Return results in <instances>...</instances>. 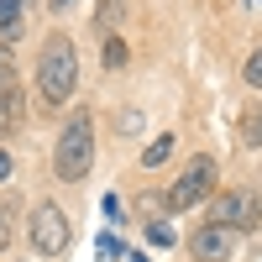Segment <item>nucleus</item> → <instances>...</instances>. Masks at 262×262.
<instances>
[{"mask_svg": "<svg viewBox=\"0 0 262 262\" xmlns=\"http://www.w3.org/2000/svg\"><path fill=\"white\" fill-rule=\"evenodd\" d=\"M74 79H79L74 42H69V37H48L42 63H37V95H42L37 105H42V111H58V105L74 95Z\"/></svg>", "mask_w": 262, "mask_h": 262, "instance_id": "obj_1", "label": "nucleus"}, {"mask_svg": "<svg viewBox=\"0 0 262 262\" xmlns=\"http://www.w3.org/2000/svg\"><path fill=\"white\" fill-rule=\"evenodd\" d=\"M90 163H95V126H90V116H69V126H63V137H58V152H53V168H58V179H84L90 173Z\"/></svg>", "mask_w": 262, "mask_h": 262, "instance_id": "obj_2", "label": "nucleus"}, {"mask_svg": "<svg viewBox=\"0 0 262 262\" xmlns=\"http://www.w3.org/2000/svg\"><path fill=\"white\" fill-rule=\"evenodd\" d=\"M257 221H262L257 194H242V189L215 194V205H210V226H221V231H257Z\"/></svg>", "mask_w": 262, "mask_h": 262, "instance_id": "obj_3", "label": "nucleus"}, {"mask_svg": "<svg viewBox=\"0 0 262 262\" xmlns=\"http://www.w3.org/2000/svg\"><path fill=\"white\" fill-rule=\"evenodd\" d=\"M210 189H215V158H194V163L179 173V184L168 189V210H189V205H200Z\"/></svg>", "mask_w": 262, "mask_h": 262, "instance_id": "obj_4", "label": "nucleus"}, {"mask_svg": "<svg viewBox=\"0 0 262 262\" xmlns=\"http://www.w3.org/2000/svg\"><path fill=\"white\" fill-rule=\"evenodd\" d=\"M27 236H32V247H37L42 257H58L63 247H69V221H63V210H58V205H37Z\"/></svg>", "mask_w": 262, "mask_h": 262, "instance_id": "obj_5", "label": "nucleus"}, {"mask_svg": "<svg viewBox=\"0 0 262 262\" xmlns=\"http://www.w3.org/2000/svg\"><path fill=\"white\" fill-rule=\"evenodd\" d=\"M194 257H200V262H226V252H231V236L221 231V226H205L200 236H194Z\"/></svg>", "mask_w": 262, "mask_h": 262, "instance_id": "obj_6", "label": "nucleus"}, {"mask_svg": "<svg viewBox=\"0 0 262 262\" xmlns=\"http://www.w3.org/2000/svg\"><path fill=\"white\" fill-rule=\"evenodd\" d=\"M16 121H21V95L6 90V95H0V137H6V131H16Z\"/></svg>", "mask_w": 262, "mask_h": 262, "instance_id": "obj_7", "label": "nucleus"}, {"mask_svg": "<svg viewBox=\"0 0 262 262\" xmlns=\"http://www.w3.org/2000/svg\"><path fill=\"white\" fill-rule=\"evenodd\" d=\"M21 32V0H0V37Z\"/></svg>", "mask_w": 262, "mask_h": 262, "instance_id": "obj_8", "label": "nucleus"}, {"mask_svg": "<svg viewBox=\"0 0 262 262\" xmlns=\"http://www.w3.org/2000/svg\"><path fill=\"white\" fill-rule=\"evenodd\" d=\"M121 16H126V0H100V6H95V21H100L105 32H111Z\"/></svg>", "mask_w": 262, "mask_h": 262, "instance_id": "obj_9", "label": "nucleus"}, {"mask_svg": "<svg viewBox=\"0 0 262 262\" xmlns=\"http://www.w3.org/2000/svg\"><path fill=\"white\" fill-rule=\"evenodd\" d=\"M6 90H16V53L0 42V95H6Z\"/></svg>", "mask_w": 262, "mask_h": 262, "instance_id": "obj_10", "label": "nucleus"}, {"mask_svg": "<svg viewBox=\"0 0 262 262\" xmlns=\"http://www.w3.org/2000/svg\"><path fill=\"white\" fill-rule=\"evenodd\" d=\"M168 152H173V137H158V142L142 152V163H147V168H163V163H168Z\"/></svg>", "mask_w": 262, "mask_h": 262, "instance_id": "obj_11", "label": "nucleus"}, {"mask_svg": "<svg viewBox=\"0 0 262 262\" xmlns=\"http://www.w3.org/2000/svg\"><path fill=\"white\" fill-rule=\"evenodd\" d=\"M147 242H152V247H173V231H168L163 221H147Z\"/></svg>", "mask_w": 262, "mask_h": 262, "instance_id": "obj_12", "label": "nucleus"}, {"mask_svg": "<svg viewBox=\"0 0 262 262\" xmlns=\"http://www.w3.org/2000/svg\"><path fill=\"white\" fill-rule=\"evenodd\" d=\"M242 74H247V84H252V90H262V48L247 58V69H242Z\"/></svg>", "mask_w": 262, "mask_h": 262, "instance_id": "obj_13", "label": "nucleus"}, {"mask_svg": "<svg viewBox=\"0 0 262 262\" xmlns=\"http://www.w3.org/2000/svg\"><path fill=\"white\" fill-rule=\"evenodd\" d=\"M11 231H16V221H11V205H6V200H0V252H6V247H11Z\"/></svg>", "mask_w": 262, "mask_h": 262, "instance_id": "obj_14", "label": "nucleus"}, {"mask_svg": "<svg viewBox=\"0 0 262 262\" xmlns=\"http://www.w3.org/2000/svg\"><path fill=\"white\" fill-rule=\"evenodd\" d=\"M105 63H111V69H121V63H126V42H105Z\"/></svg>", "mask_w": 262, "mask_h": 262, "instance_id": "obj_15", "label": "nucleus"}, {"mask_svg": "<svg viewBox=\"0 0 262 262\" xmlns=\"http://www.w3.org/2000/svg\"><path fill=\"white\" fill-rule=\"evenodd\" d=\"M242 137H247V142H252V147H257V142H262V111H257V116H247V126H242Z\"/></svg>", "mask_w": 262, "mask_h": 262, "instance_id": "obj_16", "label": "nucleus"}, {"mask_svg": "<svg viewBox=\"0 0 262 262\" xmlns=\"http://www.w3.org/2000/svg\"><path fill=\"white\" fill-rule=\"evenodd\" d=\"M142 126V111H121V131H137Z\"/></svg>", "mask_w": 262, "mask_h": 262, "instance_id": "obj_17", "label": "nucleus"}, {"mask_svg": "<svg viewBox=\"0 0 262 262\" xmlns=\"http://www.w3.org/2000/svg\"><path fill=\"white\" fill-rule=\"evenodd\" d=\"M0 179H11V152L0 147Z\"/></svg>", "mask_w": 262, "mask_h": 262, "instance_id": "obj_18", "label": "nucleus"}, {"mask_svg": "<svg viewBox=\"0 0 262 262\" xmlns=\"http://www.w3.org/2000/svg\"><path fill=\"white\" fill-rule=\"evenodd\" d=\"M48 6H53V11H69V6H74V0H48Z\"/></svg>", "mask_w": 262, "mask_h": 262, "instance_id": "obj_19", "label": "nucleus"}, {"mask_svg": "<svg viewBox=\"0 0 262 262\" xmlns=\"http://www.w3.org/2000/svg\"><path fill=\"white\" fill-rule=\"evenodd\" d=\"M131 262H147V257H142V252H131Z\"/></svg>", "mask_w": 262, "mask_h": 262, "instance_id": "obj_20", "label": "nucleus"}]
</instances>
